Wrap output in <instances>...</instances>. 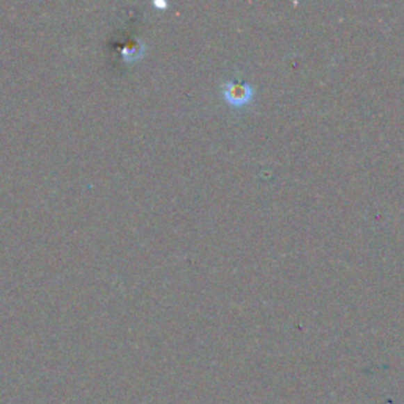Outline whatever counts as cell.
Returning a JSON list of instances; mask_svg holds the SVG:
<instances>
[{
  "mask_svg": "<svg viewBox=\"0 0 404 404\" xmlns=\"http://www.w3.org/2000/svg\"><path fill=\"white\" fill-rule=\"evenodd\" d=\"M221 95L232 108H243L253 99L254 89L242 79H227L221 86Z\"/></svg>",
  "mask_w": 404,
  "mask_h": 404,
  "instance_id": "obj_1",
  "label": "cell"
}]
</instances>
